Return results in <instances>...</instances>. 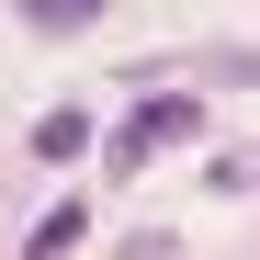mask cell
<instances>
[{
    "label": "cell",
    "mask_w": 260,
    "mask_h": 260,
    "mask_svg": "<svg viewBox=\"0 0 260 260\" xmlns=\"http://www.w3.org/2000/svg\"><path fill=\"white\" fill-rule=\"evenodd\" d=\"M23 23L34 34H79V23H102V0H23Z\"/></svg>",
    "instance_id": "4"
},
{
    "label": "cell",
    "mask_w": 260,
    "mask_h": 260,
    "mask_svg": "<svg viewBox=\"0 0 260 260\" xmlns=\"http://www.w3.org/2000/svg\"><path fill=\"white\" fill-rule=\"evenodd\" d=\"M79 226H91V204H79V192H68V204H46V215H34V238H23V260H68V249H79Z\"/></svg>",
    "instance_id": "2"
},
{
    "label": "cell",
    "mask_w": 260,
    "mask_h": 260,
    "mask_svg": "<svg viewBox=\"0 0 260 260\" xmlns=\"http://www.w3.org/2000/svg\"><path fill=\"white\" fill-rule=\"evenodd\" d=\"M192 136H204V102H181V91H147L136 113H124V136H113V170H147V158L192 147Z\"/></svg>",
    "instance_id": "1"
},
{
    "label": "cell",
    "mask_w": 260,
    "mask_h": 260,
    "mask_svg": "<svg viewBox=\"0 0 260 260\" xmlns=\"http://www.w3.org/2000/svg\"><path fill=\"white\" fill-rule=\"evenodd\" d=\"M34 147H46V158H79V147H91V113H79V102H57L46 124H34Z\"/></svg>",
    "instance_id": "3"
}]
</instances>
